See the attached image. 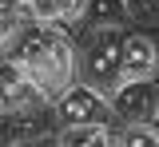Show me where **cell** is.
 Listing matches in <instances>:
<instances>
[{
  "label": "cell",
  "mask_w": 159,
  "mask_h": 147,
  "mask_svg": "<svg viewBox=\"0 0 159 147\" xmlns=\"http://www.w3.org/2000/svg\"><path fill=\"white\" fill-rule=\"evenodd\" d=\"M44 104V91L28 76V68L12 56H0V111H32Z\"/></svg>",
  "instance_id": "277c9868"
},
{
  "label": "cell",
  "mask_w": 159,
  "mask_h": 147,
  "mask_svg": "<svg viewBox=\"0 0 159 147\" xmlns=\"http://www.w3.org/2000/svg\"><path fill=\"white\" fill-rule=\"evenodd\" d=\"M60 147H119L116 139H107V131L103 127H64V139Z\"/></svg>",
  "instance_id": "ba28073f"
},
{
  "label": "cell",
  "mask_w": 159,
  "mask_h": 147,
  "mask_svg": "<svg viewBox=\"0 0 159 147\" xmlns=\"http://www.w3.org/2000/svg\"><path fill=\"white\" fill-rule=\"evenodd\" d=\"M123 80H127L123 76V36L111 28H99L84 52V84L111 96Z\"/></svg>",
  "instance_id": "6da1fadb"
},
{
  "label": "cell",
  "mask_w": 159,
  "mask_h": 147,
  "mask_svg": "<svg viewBox=\"0 0 159 147\" xmlns=\"http://www.w3.org/2000/svg\"><path fill=\"white\" fill-rule=\"evenodd\" d=\"M111 111L131 127H151L159 115V84L147 80H123L111 91Z\"/></svg>",
  "instance_id": "3957f363"
},
{
  "label": "cell",
  "mask_w": 159,
  "mask_h": 147,
  "mask_svg": "<svg viewBox=\"0 0 159 147\" xmlns=\"http://www.w3.org/2000/svg\"><path fill=\"white\" fill-rule=\"evenodd\" d=\"M151 127H155V131H159V115H155V123H151Z\"/></svg>",
  "instance_id": "5bb4252c"
},
{
  "label": "cell",
  "mask_w": 159,
  "mask_h": 147,
  "mask_svg": "<svg viewBox=\"0 0 159 147\" xmlns=\"http://www.w3.org/2000/svg\"><path fill=\"white\" fill-rule=\"evenodd\" d=\"M127 12L147 16V20H159V0H127Z\"/></svg>",
  "instance_id": "8fae6325"
},
{
  "label": "cell",
  "mask_w": 159,
  "mask_h": 147,
  "mask_svg": "<svg viewBox=\"0 0 159 147\" xmlns=\"http://www.w3.org/2000/svg\"><path fill=\"white\" fill-rule=\"evenodd\" d=\"M84 16L96 24V28H116L127 16V0H88V12Z\"/></svg>",
  "instance_id": "52a82bcc"
},
{
  "label": "cell",
  "mask_w": 159,
  "mask_h": 147,
  "mask_svg": "<svg viewBox=\"0 0 159 147\" xmlns=\"http://www.w3.org/2000/svg\"><path fill=\"white\" fill-rule=\"evenodd\" d=\"M24 12L36 24H56L60 20V0H24Z\"/></svg>",
  "instance_id": "9c48e42d"
},
{
  "label": "cell",
  "mask_w": 159,
  "mask_h": 147,
  "mask_svg": "<svg viewBox=\"0 0 159 147\" xmlns=\"http://www.w3.org/2000/svg\"><path fill=\"white\" fill-rule=\"evenodd\" d=\"M159 68V52L147 36H123V76L127 80H147Z\"/></svg>",
  "instance_id": "8992f818"
},
{
  "label": "cell",
  "mask_w": 159,
  "mask_h": 147,
  "mask_svg": "<svg viewBox=\"0 0 159 147\" xmlns=\"http://www.w3.org/2000/svg\"><path fill=\"white\" fill-rule=\"evenodd\" d=\"M60 40H64V32H60L56 24H36L32 20V28H20V36L12 40L8 56L16 64H24L28 72H36V68H44V64L52 60V52H56Z\"/></svg>",
  "instance_id": "5b68a950"
},
{
  "label": "cell",
  "mask_w": 159,
  "mask_h": 147,
  "mask_svg": "<svg viewBox=\"0 0 159 147\" xmlns=\"http://www.w3.org/2000/svg\"><path fill=\"white\" fill-rule=\"evenodd\" d=\"M111 115H116L111 111V100L103 91H96V87H88V84H72L56 100V119L64 127H92V123L103 127Z\"/></svg>",
  "instance_id": "7a4b0ae2"
},
{
  "label": "cell",
  "mask_w": 159,
  "mask_h": 147,
  "mask_svg": "<svg viewBox=\"0 0 159 147\" xmlns=\"http://www.w3.org/2000/svg\"><path fill=\"white\" fill-rule=\"evenodd\" d=\"M12 147H60L56 139H20V143H12Z\"/></svg>",
  "instance_id": "4fadbf2b"
},
{
  "label": "cell",
  "mask_w": 159,
  "mask_h": 147,
  "mask_svg": "<svg viewBox=\"0 0 159 147\" xmlns=\"http://www.w3.org/2000/svg\"><path fill=\"white\" fill-rule=\"evenodd\" d=\"M119 147H159V131L155 127H127Z\"/></svg>",
  "instance_id": "30bf717a"
},
{
  "label": "cell",
  "mask_w": 159,
  "mask_h": 147,
  "mask_svg": "<svg viewBox=\"0 0 159 147\" xmlns=\"http://www.w3.org/2000/svg\"><path fill=\"white\" fill-rule=\"evenodd\" d=\"M88 12V0H60V20H80Z\"/></svg>",
  "instance_id": "7c38bea8"
}]
</instances>
